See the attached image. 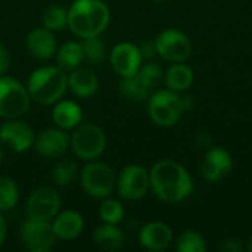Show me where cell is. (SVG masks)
<instances>
[{
    "label": "cell",
    "mask_w": 252,
    "mask_h": 252,
    "mask_svg": "<svg viewBox=\"0 0 252 252\" xmlns=\"http://www.w3.org/2000/svg\"><path fill=\"white\" fill-rule=\"evenodd\" d=\"M41 27L50 31H61L68 27V9L53 4L47 7L41 16Z\"/></svg>",
    "instance_id": "26"
},
{
    "label": "cell",
    "mask_w": 252,
    "mask_h": 252,
    "mask_svg": "<svg viewBox=\"0 0 252 252\" xmlns=\"http://www.w3.org/2000/svg\"><path fill=\"white\" fill-rule=\"evenodd\" d=\"M32 146L40 157L47 159H58L68 151L69 136L59 127H49L35 136Z\"/></svg>",
    "instance_id": "14"
},
{
    "label": "cell",
    "mask_w": 252,
    "mask_h": 252,
    "mask_svg": "<svg viewBox=\"0 0 252 252\" xmlns=\"http://www.w3.org/2000/svg\"><path fill=\"white\" fill-rule=\"evenodd\" d=\"M80 182L83 190L96 199L109 198L117 189V174L105 162L87 161L80 174Z\"/></svg>",
    "instance_id": "4"
},
{
    "label": "cell",
    "mask_w": 252,
    "mask_h": 252,
    "mask_svg": "<svg viewBox=\"0 0 252 252\" xmlns=\"http://www.w3.org/2000/svg\"><path fill=\"white\" fill-rule=\"evenodd\" d=\"M173 241V230L162 221H151L139 232V244L151 251H161L170 247Z\"/></svg>",
    "instance_id": "18"
},
{
    "label": "cell",
    "mask_w": 252,
    "mask_h": 252,
    "mask_svg": "<svg viewBox=\"0 0 252 252\" xmlns=\"http://www.w3.org/2000/svg\"><path fill=\"white\" fill-rule=\"evenodd\" d=\"M3 157H4V154H3V149L0 148V162L3 161Z\"/></svg>",
    "instance_id": "36"
},
{
    "label": "cell",
    "mask_w": 252,
    "mask_h": 252,
    "mask_svg": "<svg viewBox=\"0 0 252 252\" xmlns=\"http://www.w3.org/2000/svg\"><path fill=\"white\" fill-rule=\"evenodd\" d=\"M19 238L25 250L31 252H49L56 242V235L50 221L27 219L19 230Z\"/></svg>",
    "instance_id": "10"
},
{
    "label": "cell",
    "mask_w": 252,
    "mask_h": 252,
    "mask_svg": "<svg viewBox=\"0 0 252 252\" xmlns=\"http://www.w3.org/2000/svg\"><path fill=\"white\" fill-rule=\"evenodd\" d=\"M120 92L121 94H124L127 99H131L134 102H142L146 100L151 94V90H148L139 80L136 75L131 77H121L120 81Z\"/></svg>",
    "instance_id": "28"
},
{
    "label": "cell",
    "mask_w": 252,
    "mask_h": 252,
    "mask_svg": "<svg viewBox=\"0 0 252 252\" xmlns=\"http://www.w3.org/2000/svg\"><path fill=\"white\" fill-rule=\"evenodd\" d=\"M68 90L75 97L89 99L99 90V78L93 69L80 65L68 74Z\"/></svg>",
    "instance_id": "17"
},
{
    "label": "cell",
    "mask_w": 252,
    "mask_h": 252,
    "mask_svg": "<svg viewBox=\"0 0 252 252\" xmlns=\"http://www.w3.org/2000/svg\"><path fill=\"white\" fill-rule=\"evenodd\" d=\"M83 62V47L80 41H66L56 50V65L63 71H72Z\"/></svg>",
    "instance_id": "23"
},
{
    "label": "cell",
    "mask_w": 252,
    "mask_h": 252,
    "mask_svg": "<svg viewBox=\"0 0 252 252\" xmlns=\"http://www.w3.org/2000/svg\"><path fill=\"white\" fill-rule=\"evenodd\" d=\"M10 62H12V56H10L9 49L6 46L0 44V75H3L9 71Z\"/></svg>",
    "instance_id": "33"
},
{
    "label": "cell",
    "mask_w": 252,
    "mask_h": 252,
    "mask_svg": "<svg viewBox=\"0 0 252 252\" xmlns=\"http://www.w3.org/2000/svg\"><path fill=\"white\" fill-rule=\"evenodd\" d=\"M233 168V161L230 154L223 148L210 149L202 162H201V174L202 179L210 183H217L226 179Z\"/></svg>",
    "instance_id": "15"
},
{
    "label": "cell",
    "mask_w": 252,
    "mask_h": 252,
    "mask_svg": "<svg viewBox=\"0 0 252 252\" xmlns=\"http://www.w3.org/2000/svg\"><path fill=\"white\" fill-rule=\"evenodd\" d=\"M25 46L28 53L38 61L50 59L53 55H56L58 50V43L53 35V31L44 27L31 30L27 35Z\"/></svg>",
    "instance_id": "16"
},
{
    "label": "cell",
    "mask_w": 252,
    "mask_h": 252,
    "mask_svg": "<svg viewBox=\"0 0 252 252\" xmlns=\"http://www.w3.org/2000/svg\"><path fill=\"white\" fill-rule=\"evenodd\" d=\"M35 133L32 127L21 118H9L0 126V142L16 154L32 148Z\"/></svg>",
    "instance_id": "12"
},
{
    "label": "cell",
    "mask_w": 252,
    "mask_h": 252,
    "mask_svg": "<svg viewBox=\"0 0 252 252\" xmlns=\"http://www.w3.org/2000/svg\"><path fill=\"white\" fill-rule=\"evenodd\" d=\"M176 250L179 252H204L207 251V244L201 233L185 230L176 241Z\"/></svg>",
    "instance_id": "29"
},
{
    "label": "cell",
    "mask_w": 252,
    "mask_h": 252,
    "mask_svg": "<svg viewBox=\"0 0 252 252\" xmlns=\"http://www.w3.org/2000/svg\"><path fill=\"white\" fill-rule=\"evenodd\" d=\"M50 223L56 238L61 241L77 239L84 229V219L75 210H65L62 213H58Z\"/></svg>",
    "instance_id": "19"
},
{
    "label": "cell",
    "mask_w": 252,
    "mask_h": 252,
    "mask_svg": "<svg viewBox=\"0 0 252 252\" xmlns=\"http://www.w3.org/2000/svg\"><path fill=\"white\" fill-rule=\"evenodd\" d=\"M81 47H83V61H86L89 65H100L106 56L105 43L99 37H89L81 38Z\"/></svg>",
    "instance_id": "25"
},
{
    "label": "cell",
    "mask_w": 252,
    "mask_h": 252,
    "mask_svg": "<svg viewBox=\"0 0 252 252\" xmlns=\"http://www.w3.org/2000/svg\"><path fill=\"white\" fill-rule=\"evenodd\" d=\"M78 176V167L74 161L71 159H59L53 170H52V179L53 183L59 188H66L75 182Z\"/></svg>",
    "instance_id": "24"
},
{
    "label": "cell",
    "mask_w": 252,
    "mask_h": 252,
    "mask_svg": "<svg viewBox=\"0 0 252 252\" xmlns=\"http://www.w3.org/2000/svg\"><path fill=\"white\" fill-rule=\"evenodd\" d=\"M31 96L27 86L10 75H0V117L21 118L28 112Z\"/></svg>",
    "instance_id": "6"
},
{
    "label": "cell",
    "mask_w": 252,
    "mask_h": 252,
    "mask_svg": "<svg viewBox=\"0 0 252 252\" xmlns=\"http://www.w3.org/2000/svg\"><path fill=\"white\" fill-rule=\"evenodd\" d=\"M149 180L155 196L171 204L185 201L193 190L189 171L173 159H162L154 164L149 171Z\"/></svg>",
    "instance_id": "1"
},
{
    "label": "cell",
    "mask_w": 252,
    "mask_h": 252,
    "mask_svg": "<svg viewBox=\"0 0 252 252\" xmlns=\"http://www.w3.org/2000/svg\"><path fill=\"white\" fill-rule=\"evenodd\" d=\"M151 189L149 171L139 164H130L117 176V190L126 201H139Z\"/></svg>",
    "instance_id": "9"
},
{
    "label": "cell",
    "mask_w": 252,
    "mask_h": 252,
    "mask_svg": "<svg viewBox=\"0 0 252 252\" xmlns=\"http://www.w3.org/2000/svg\"><path fill=\"white\" fill-rule=\"evenodd\" d=\"M136 77L148 90H152L164 80V72L158 63L148 62V63L140 65L139 71L136 72Z\"/></svg>",
    "instance_id": "30"
},
{
    "label": "cell",
    "mask_w": 252,
    "mask_h": 252,
    "mask_svg": "<svg viewBox=\"0 0 252 252\" xmlns=\"http://www.w3.org/2000/svg\"><path fill=\"white\" fill-rule=\"evenodd\" d=\"M6 235H7V226H6V220L1 216V211H0V247L6 241Z\"/></svg>",
    "instance_id": "35"
},
{
    "label": "cell",
    "mask_w": 252,
    "mask_h": 252,
    "mask_svg": "<svg viewBox=\"0 0 252 252\" xmlns=\"http://www.w3.org/2000/svg\"><path fill=\"white\" fill-rule=\"evenodd\" d=\"M92 241L96 247L108 251L120 250L124 245V233L117 224L103 223L94 229L92 235Z\"/></svg>",
    "instance_id": "22"
},
{
    "label": "cell",
    "mask_w": 252,
    "mask_h": 252,
    "mask_svg": "<svg viewBox=\"0 0 252 252\" xmlns=\"http://www.w3.org/2000/svg\"><path fill=\"white\" fill-rule=\"evenodd\" d=\"M69 146L80 159L93 161L105 152L106 134L96 124L81 123L78 127L74 128V133L69 137Z\"/></svg>",
    "instance_id": "7"
},
{
    "label": "cell",
    "mask_w": 252,
    "mask_h": 252,
    "mask_svg": "<svg viewBox=\"0 0 252 252\" xmlns=\"http://www.w3.org/2000/svg\"><path fill=\"white\" fill-rule=\"evenodd\" d=\"M19 201L18 183L10 177H0V211H10Z\"/></svg>",
    "instance_id": "27"
},
{
    "label": "cell",
    "mask_w": 252,
    "mask_h": 252,
    "mask_svg": "<svg viewBox=\"0 0 252 252\" xmlns=\"http://www.w3.org/2000/svg\"><path fill=\"white\" fill-rule=\"evenodd\" d=\"M248 251L252 252V238L250 239V244H248Z\"/></svg>",
    "instance_id": "37"
},
{
    "label": "cell",
    "mask_w": 252,
    "mask_h": 252,
    "mask_svg": "<svg viewBox=\"0 0 252 252\" xmlns=\"http://www.w3.org/2000/svg\"><path fill=\"white\" fill-rule=\"evenodd\" d=\"M31 100L40 105H55L68 90V74L58 65L34 69L27 81Z\"/></svg>",
    "instance_id": "3"
},
{
    "label": "cell",
    "mask_w": 252,
    "mask_h": 252,
    "mask_svg": "<svg viewBox=\"0 0 252 252\" xmlns=\"http://www.w3.org/2000/svg\"><path fill=\"white\" fill-rule=\"evenodd\" d=\"M148 115L159 127H173L176 126L183 112V100L179 93L165 89L157 90L148 97Z\"/></svg>",
    "instance_id": "5"
},
{
    "label": "cell",
    "mask_w": 252,
    "mask_h": 252,
    "mask_svg": "<svg viewBox=\"0 0 252 252\" xmlns=\"http://www.w3.org/2000/svg\"><path fill=\"white\" fill-rule=\"evenodd\" d=\"M193 78H195L193 69L189 65H186L185 62L173 63L164 74V81H165L167 89H170L176 93L188 90L192 86Z\"/></svg>",
    "instance_id": "21"
},
{
    "label": "cell",
    "mask_w": 252,
    "mask_h": 252,
    "mask_svg": "<svg viewBox=\"0 0 252 252\" xmlns=\"http://www.w3.org/2000/svg\"><path fill=\"white\" fill-rule=\"evenodd\" d=\"M139 50L143 59H152L157 55L155 40H145L139 44Z\"/></svg>",
    "instance_id": "32"
},
{
    "label": "cell",
    "mask_w": 252,
    "mask_h": 252,
    "mask_svg": "<svg viewBox=\"0 0 252 252\" xmlns=\"http://www.w3.org/2000/svg\"><path fill=\"white\" fill-rule=\"evenodd\" d=\"M154 1H162V0H154Z\"/></svg>",
    "instance_id": "38"
},
{
    "label": "cell",
    "mask_w": 252,
    "mask_h": 252,
    "mask_svg": "<svg viewBox=\"0 0 252 252\" xmlns=\"http://www.w3.org/2000/svg\"><path fill=\"white\" fill-rule=\"evenodd\" d=\"M111 21V10L103 0H74L68 7V28L78 38L99 37Z\"/></svg>",
    "instance_id": "2"
},
{
    "label": "cell",
    "mask_w": 252,
    "mask_h": 252,
    "mask_svg": "<svg viewBox=\"0 0 252 252\" xmlns=\"http://www.w3.org/2000/svg\"><path fill=\"white\" fill-rule=\"evenodd\" d=\"M52 120L56 127L62 130H74L83 121V111L74 100L61 99L55 103L52 111Z\"/></svg>",
    "instance_id": "20"
},
{
    "label": "cell",
    "mask_w": 252,
    "mask_h": 252,
    "mask_svg": "<svg viewBox=\"0 0 252 252\" xmlns=\"http://www.w3.org/2000/svg\"><path fill=\"white\" fill-rule=\"evenodd\" d=\"M109 62L112 69L120 77H131L136 75V72L139 71L140 65L143 63V58L140 55L137 44L123 41L112 47Z\"/></svg>",
    "instance_id": "13"
},
{
    "label": "cell",
    "mask_w": 252,
    "mask_h": 252,
    "mask_svg": "<svg viewBox=\"0 0 252 252\" xmlns=\"http://www.w3.org/2000/svg\"><path fill=\"white\" fill-rule=\"evenodd\" d=\"M155 47L157 55L173 63L188 61L192 53V43L189 37L177 28H167L161 31L155 38Z\"/></svg>",
    "instance_id": "8"
},
{
    "label": "cell",
    "mask_w": 252,
    "mask_h": 252,
    "mask_svg": "<svg viewBox=\"0 0 252 252\" xmlns=\"http://www.w3.org/2000/svg\"><path fill=\"white\" fill-rule=\"evenodd\" d=\"M219 250L224 252H241L244 250V247H242V245L239 244V241H236V239H226V241H223V244L219 247Z\"/></svg>",
    "instance_id": "34"
},
{
    "label": "cell",
    "mask_w": 252,
    "mask_h": 252,
    "mask_svg": "<svg viewBox=\"0 0 252 252\" xmlns=\"http://www.w3.org/2000/svg\"><path fill=\"white\" fill-rule=\"evenodd\" d=\"M124 207L120 201L117 199H111V198H105L103 202L99 207V217L103 223L108 224H118L123 221L124 219Z\"/></svg>",
    "instance_id": "31"
},
{
    "label": "cell",
    "mask_w": 252,
    "mask_h": 252,
    "mask_svg": "<svg viewBox=\"0 0 252 252\" xmlns=\"http://www.w3.org/2000/svg\"><path fill=\"white\" fill-rule=\"evenodd\" d=\"M61 210L59 193L49 186H40L27 199V217L32 220L52 221Z\"/></svg>",
    "instance_id": "11"
}]
</instances>
